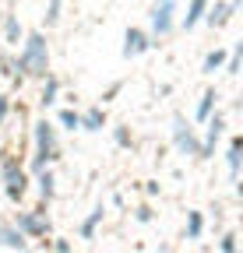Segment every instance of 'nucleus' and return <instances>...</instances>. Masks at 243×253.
I'll use <instances>...</instances> for the list:
<instances>
[{
  "label": "nucleus",
  "instance_id": "obj_1",
  "mask_svg": "<svg viewBox=\"0 0 243 253\" xmlns=\"http://www.w3.org/2000/svg\"><path fill=\"white\" fill-rule=\"evenodd\" d=\"M14 60V88L25 84V78H36L43 81L49 74V49H46V36L43 32H25V39H21V53L11 56Z\"/></svg>",
  "mask_w": 243,
  "mask_h": 253
},
{
  "label": "nucleus",
  "instance_id": "obj_2",
  "mask_svg": "<svg viewBox=\"0 0 243 253\" xmlns=\"http://www.w3.org/2000/svg\"><path fill=\"white\" fill-rule=\"evenodd\" d=\"M32 144H36V151H32V166H28L32 172L53 166L60 158V141H56V126L53 123H46V120L32 123Z\"/></svg>",
  "mask_w": 243,
  "mask_h": 253
},
{
  "label": "nucleus",
  "instance_id": "obj_3",
  "mask_svg": "<svg viewBox=\"0 0 243 253\" xmlns=\"http://www.w3.org/2000/svg\"><path fill=\"white\" fill-rule=\"evenodd\" d=\"M0 183H4V194L11 204H21V197L28 194V183H32L11 151H0Z\"/></svg>",
  "mask_w": 243,
  "mask_h": 253
},
{
  "label": "nucleus",
  "instance_id": "obj_4",
  "mask_svg": "<svg viewBox=\"0 0 243 253\" xmlns=\"http://www.w3.org/2000/svg\"><path fill=\"white\" fill-rule=\"evenodd\" d=\"M222 134H226V113H211L208 120H204V137H201V148H197V158L201 162H208L211 155H215V144L222 141Z\"/></svg>",
  "mask_w": 243,
  "mask_h": 253
},
{
  "label": "nucleus",
  "instance_id": "obj_5",
  "mask_svg": "<svg viewBox=\"0 0 243 253\" xmlns=\"http://www.w3.org/2000/svg\"><path fill=\"white\" fill-rule=\"evenodd\" d=\"M173 14H176V0H155L151 4V39H166L173 32Z\"/></svg>",
  "mask_w": 243,
  "mask_h": 253
},
{
  "label": "nucleus",
  "instance_id": "obj_6",
  "mask_svg": "<svg viewBox=\"0 0 243 253\" xmlns=\"http://www.w3.org/2000/svg\"><path fill=\"white\" fill-rule=\"evenodd\" d=\"M14 229H21L28 239H49V218H43L36 211H18Z\"/></svg>",
  "mask_w": 243,
  "mask_h": 253
},
{
  "label": "nucleus",
  "instance_id": "obj_7",
  "mask_svg": "<svg viewBox=\"0 0 243 253\" xmlns=\"http://www.w3.org/2000/svg\"><path fill=\"white\" fill-rule=\"evenodd\" d=\"M173 144H176V151H180V155H194V158H197L201 137L187 126V120H184V116H176V120H173Z\"/></svg>",
  "mask_w": 243,
  "mask_h": 253
},
{
  "label": "nucleus",
  "instance_id": "obj_8",
  "mask_svg": "<svg viewBox=\"0 0 243 253\" xmlns=\"http://www.w3.org/2000/svg\"><path fill=\"white\" fill-rule=\"evenodd\" d=\"M240 11V0H219V4H208V11H204V25L215 32V28H226L229 21H233V14Z\"/></svg>",
  "mask_w": 243,
  "mask_h": 253
},
{
  "label": "nucleus",
  "instance_id": "obj_9",
  "mask_svg": "<svg viewBox=\"0 0 243 253\" xmlns=\"http://www.w3.org/2000/svg\"><path fill=\"white\" fill-rule=\"evenodd\" d=\"M151 46H155V39H151L148 32H141V28H127V32H124V56H127V60L148 53Z\"/></svg>",
  "mask_w": 243,
  "mask_h": 253
},
{
  "label": "nucleus",
  "instance_id": "obj_10",
  "mask_svg": "<svg viewBox=\"0 0 243 253\" xmlns=\"http://www.w3.org/2000/svg\"><path fill=\"white\" fill-rule=\"evenodd\" d=\"M36 190H39V201L53 204V197H56V176L49 172V166L36 172Z\"/></svg>",
  "mask_w": 243,
  "mask_h": 253
},
{
  "label": "nucleus",
  "instance_id": "obj_11",
  "mask_svg": "<svg viewBox=\"0 0 243 253\" xmlns=\"http://www.w3.org/2000/svg\"><path fill=\"white\" fill-rule=\"evenodd\" d=\"M0 246H7V250H28V236L14 225H0Z\"/></svg>",
  "mask_w": 243,
  "mask_h": 253
},
{
  "label": "nucleus",
  "instance_id": "obj_12",
  "mask_svg": "<svg viewBox=\"0 0 243 253\" xmlns=\"http://www.w3.org/2000/svg\"><path fill=\"white\" fill-rule=\"evenodd\" d=\"M102 218H106V208H102V204L92 208V214H88L81 225H78V236H81V239H96V232H99V225H102Z\"/></svg>",
  "mask_w": 243,
  "mask_h": 253
},
{
  "label": "nucleus",
  "instance_id": "obj_13",
  "mask_svg": "<svg viewBox=\"0 0 243 253\" xmlns=\"http://www.w3.org/2000/svg\"><path fill=\"white\" fill-rule=\"evenodd\" d=\"M240 162H243V137H229L226 166H229V176H233V179H240Z\"/></svg>",
  "mask_w": 243,
  "mask_h": 253
},
{
  "label": "nucleus",
  "instance_id": "obj_14",
  "mask_svg": "<svg viewBox=\"0 0 243 253\" xmlns=\"http://www.w3.org/2000/svg\"><path fill=\"white\" fill-rule=\"evenodd\" d=\"M106 126V109L102 106H92L88 113H81V130H88V134H99Z\"/></svg>",
  "mask_w": 243,
  "mask_h": 253
},
{
  "label": "nucleus",
  "instance_id": "obj_15",
  "mask_svg": "<svg viewBox=\"0 0 243 253\" xmlns=\"http://www.w3.org/2000/svg\"><path fill=\"white\" fill-rule=\"evenodd\" d=\"M56 99H60V78H56V74H46V78H43V91H39V106L49 109Z\"/></svg>",
  "mask_w": 243,
  "mask_h": 253
},
{
  "label": "nucleus",
  "instance_id": "obj_16",
  "mask_svg": "<svg viewBox=\"0 0 243 253\" xmlns=\"http://www.w3.org/2000/svg\"><path fill=\"white\" fill-rule=\"evenodd\" d=\"M204 11H208V0H191V4H187V14H184V21H180V28L191 32L194 25H201Z\"/></svg>",
  "mask_w": 243,
  "mask_h": 253
},
{
  "label": "nucleus",
  "instance_id": "obj_17",
  "mask_svg": "<svg viewBox=\"0 0 243 253\" xmlns=\"http://www.w3.org/2000/svg\"><path fill=\"white\" fill-rule=\"evenodd\" d=\"M215 109H219V91H215V88H208V91L201 95V102H197L194 120H197V123H204V120H208L211 113H215Z\"/></svg>",
  "mask_w": 243,
  "mask_h": 253
},
{
  "label": "nucleus",
  "instance_id": "obj_18",
  "mask_svg": "<svg viewBox=\"0 0 243 253\" xmlns=\"http://www.w3.org/2000/svg\"><path fill=\"white\" fill-rule=\"evenodd\" d=\"M21 39H25V28H21V21H18L14 14H7V18H4V42H7V46H18Z\"/></svg>",
  "mask_w": 243,
  "mask_h": 253
},
{
  "label": "nucleus",
  "instance_id": "obj_19",
  "mask_svg": "<svg viewBox=\"0 0 243 253\" xmlns=\"http://www.w3.org/2000/svg\"><path fill=\"white\" fill-rule=\"evenodd\" d=\"M187 239H201L204 236V214L201 211H187Z\"/></svg>",
  "mask_w": 243,
  "mask_h": 253
},
{
  "label": "nucleus",
  "instance_id": "obj_20",
  "mask_svg": "<svg viewBox=\"0 0 243 253\" xmlns=\"http://www.w3.org/2000/svg\"><path fill=\"white\" fill-rule=\"evenodd\" d=\"M56 123L64 126V130L74 134V130H81V113H78V109H60V113H56Z\"/></svg>",
  "mask_w": 243,
  "mask_h": 253
},
{
  "label": "nucleus",
  "instance_id": "obj_21",
  "mask_svg": "<svg viewBox=\"0 0 243 253\" xmlns=\"http://www.w3.org/2000/svg\"><path fill=\"white\" fill-rule=\"evenodd\" d=\"M222 63H226V53H222V49H211V53L204 56V74H215V71H222Z\"/></svg>",
  "mask_w": 243,
  "mask_h": 253
},
{
  "label": "nucleus",
  "instance_id": "obj_22",
  "mask_svg": "<svg viewBox=\"0 0 243 253\" xmlns=\"http://www.w3.org/2000/svg\"><path fill=\"white\" fill-rule=\"evenodd\" d=\"M240 63H243V46H236V49H233V56H226L222 71H226L229 78H236V74H240Z\"/></svg>",
  "mask_w": 243,
  "mask_h": 253
},
{
  "label": "nucleus",
  "instance_id": "obj_23",
  "mask_svg": "<svg viewBox=\"0 0 243 253\" xmlns=\"http://www.w3.org/2000/svg\"><path fill=\"white\" fill-rule=\"evenodd\" d=\"M113 144L116 148H134V137H131L127 126H113Z\"/></svg>",
  "mask_w": 243,
  "mask_h": 253
},
{
  "label": "nucleus",
  "instance_id": "obj_24",
  "mask_svg": "<svg viewBox=\"0 0 243 253\" xmlns=\"http://www.w3.org/2000/svg\"><path fill=\"white\" fill-rule=\"evenodd\" d=\"M219 253H240V246H236V232H222Z\"/></svg>",
  "mask_w": 243,
  "mask_h": 253
},
{
  "label": "nucleus",
  "instance_id": "obj_25",
  "mask_svg": "<svg viewBox=\"0 0 243 253\" xmlns=\"http://www.w3.org/2000/svg\"><path fill=\"white\" fill-rule=\"evenodd\" d=\"M60 21V0H49V7H46V25H56Z\"/></svg>",
  "mask_w": 243,
  "mask_h": 253
},
{
  "label": "nucleus",
  "instance_id": "obj_26",
  "mask_svg": "<svg viewBox=\"0 0 243 253\" xmlns=\"http://www.w3.org/2000/svg\"><path fill=\"white\" fill-rule=\"evenodd\" d=\"M0 74H4L7 81H14V60L11 56H0Z\"/></svg>",
  "mask_w": 243,
  "mask_h": 253
},
{
  "label": "nucleus",
  "instance_id": "obj_27",
  "mask_svg": "<svg viewBox=\"0 0 243 253\" xmlns=\"http://www.w3.org/2000/svg\"><path fill=\"white\" fill-rule=\"evenodd\" d=\"M134 218H138V221H141V225H148V221H151V218H155V211H151V208H148V204H141V208H138V211H134Z\"/></svg>",
  "mask_w": 243,
  "mask_h": 253
},
{
  "label": "nucleus",
  "instance_id": "obj_28",
  "mask_svg": "<svg viewBox=\"0 0 243 253\" xmlns=\"http://www.w3.org/2000/svg\"><path fill=\"white\" fill-rule=\"evenodd\" d=\"M49 250L53 253H71V239H49Z\"/></svg>",
  "mask_w": 243,
  "mask_h": 253
},
{
  "label": "nucleus",
  "instance_id": "obj_29",
  "mask_svg": "<svg viewBox=\"0 0 243 253\" xmlns=\"http://www.w3.org/2000/svg\"><path fill=\"white\" fill-rule=\"evenodd\" d=\"M120 88H124V84H120V81H113V84H109V88L102 91V102H113L116 95H120Z\"/></svg>",
  "mask_w": 243,
  "mask_h": 253
},
{
  "label": "nucleus",
  "instance_id": "obj_30",
  "mask_svg": "<svg viewBox=\"0 0 243 253\" xmlns=\"http://www.w3.org/2000/svg\"><path fill=\"white\" fill-rule=\"evenodd\" d=\"M7 116H11V99H7V95H0V126H4Z\"/></svg>",
  "mask_w": 243,
  "mask_h": 253
}]
</instances>
